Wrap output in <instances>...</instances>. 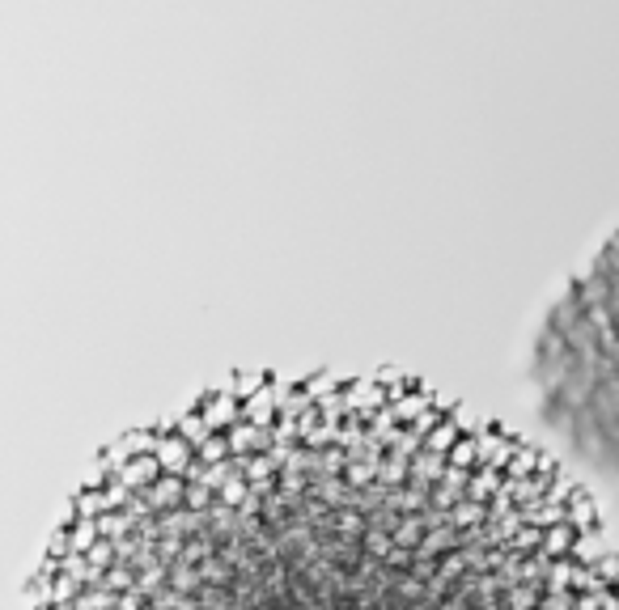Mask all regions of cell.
I'll list each match as a JSON object with an SVG mask.
<instances>
[{
    "instance_id": "2",
    "label": "cell",
    "mask_w": 619,
    "mask_h": 610,
    "mask_svg": "<svg viewBox=\"0 0 619 610\" xmlns=\"http://www.w3.org/2000/svg\"><path fill=\"white\" fill-rule=\"evenodd\" d=\"M543 420L581 454H615V365H611V246L547 318L535 348Z\"/></svg>"
},
{
    "instance_id": "1",
    "label": "cell",
    "mask_w": 619,
    "mask_h": 610,
    "mask_svg": "<svg viewBox=\"0 0 619 610\" xmlns=\"http://www.w3.org/2000/svg\"><path fill=\"white\" fill-rule=\"evenodd\" d=\"M30 610H615L594 496L399 373H238L119 441Z\"/></svg>"
}]
</instances>
